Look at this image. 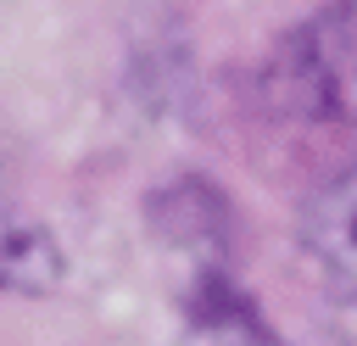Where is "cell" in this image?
Listing matches in <instances>:
<instances>
[{
	"label": "cell",
	"mask_w": 357,
	"mask_h": 346,
	"mask_svg": "<svg viewBox=\"0 0 357 346\" xmlns=\"http://www.w3.org/2000/svg\"><path fill=\"white\" fill-rule=\"evenodd\" d=\"M268 95L312 123H357V0L312 11L273 50Z\"/></svg>",
	"instance_id": "6da1fadb"
},
{
	"label": "cell",
	"mask_w": 357,
	"mask_h": 346,
	"mask_svg": "<svg viewBox=\"0 0 357 346\" xmlns=\"http://www.w3.org/2000/svg\"><path fill=\"white\" fill-rule=\"evenodd\" d=\"M301 240L324 273V290L340 313L346 329H357V167H346L340 179H329L307 218H301Z\"/></svg>",
	"instance_id": "7a4b0ae2"
},
{
	"label": "cell",
	"mask_w": 357,
	"mask_h": 346,
	"mask_svg": "<svg viewBox=\"0 0 357 346\" xmlns=\"http://www.w3.org/2000/svg\"><path fill=\"white\" fill-rule=\"evenodd\" d=\"M61 273H67V257H61L56 234L45 223H33L28 212H17L11 201H0V290L45 296L61 285Z\"/></svg>",
	"instance_id": "3957f363"
},
{
	"label": "cell",
	"mask_w": 357,
	"mask_h": 346,
	"mask_svg": "<svg viewBox=\"0 0 357 346\" xmlns=\"http://www.w3.org/2000/svg\"><path fill=\"white\" fill-rule=\"evenodd\" d=\"M195 346H268V335H262L245 313H201Z\"/></svg>",
	"instance_id": "277c9868"
}]
</instances>
